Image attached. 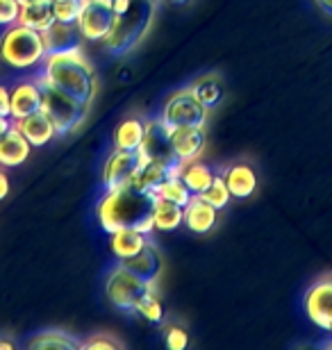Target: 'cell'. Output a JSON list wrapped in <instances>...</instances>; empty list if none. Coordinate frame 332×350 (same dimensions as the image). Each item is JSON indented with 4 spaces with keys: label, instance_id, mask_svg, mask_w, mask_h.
Listing matches in <instances>:
<instances>
[{
    "label": "cell",
    "instance_id": "6da1fadb",
    "mask_svg": "<svg viewBox=\"0 0 332 350\" xmlns=\"http://www.w3.org/2000/svg\"><path fill=\"white\" fill-rule=\"evenodd\" d=\"M153 207L155 193L128 182L116 189H105V196L96 205V219L107 234L121 228H134L144 234H151L155 230Z\"/></svg>",
    "mask_w": 332,
    "mask_h": 350
},
{
    "label": "cell",
    "instance_id": "7a4b0ae2",
    "mask_svg": "<svg viewBox=\"0 0 332 350\" xmlns=\"http://www.w3.org/2000/svg\"><path fill=\"white\" fill-rule=\"evenodd\" d=\"M39 82L64 91L84 105H91L98 89L94 66L82 55V48L66 53H48L44 68L39 73Z\"/></svg>",
    "mask_w": 332,
    "mask_h": 350
},
{
    "label": "cell",
    "instance_id": "3957f363",
    "mask_svg": "<svg viewBox=\"0 0 332 350\" xmlns=\"http://www.w3.org/2000/svg\"><path fill=\"white\" fill-rule=\"evenodd\" d=\"M155 3L157 0H130V5L123 12L114 14V25L105 39L110 53L125 55L134 46H139V41L151 30L155 18Z\"/></svg>",
    "mask_w": 332,
    "mask_h": 350
},
{
    "label": "cell",
    "instance_id": "277c9868",
    "mask_svg": "<svg viewBox=\"0 0 332 350\" xmlns=\"http://www.w3.org/2000/svg\"><path fill=\"white\" fill-rule=\"evenodd\" d=\"M48 55L46 34L23 23L5 27L0 34V59L12 68H32L44 64Z\"/></svg>",
    "mask_w": 332,
    "mask_h": 350
},
{
    "label": "cell",
    "instance_id": "5b68a950",
    "mask_svg": "<svg viewBox=\"0 0 332 350\" xmlns=\"http://www.w3.org/2000/svg\"><path fill=\"white\" fill-rule=\"evenodd\" d=\"M41 87H44V107L41 109L53 121L58 135H71V132H75L87 121L89 105L75 100L73 96H68L51 85H44V82H41Z\"/></svg>",
    "mask_w": 332,
    "mask_h": 350
},
{
    "label": "cell",
    "instance_id": "8992f818",
    "mask_svg": "<svg viewBox=\"0 0 332 350\" xmlns=\"http://www.w3.org/2000/svg\"><path fill=\"white\" fill-rule=\"evenodd\" d=\"M207 107L199 100L192 87L180 89L168 96V100L162 107L159 121L171 132L175 128H205L207 123Z\"/></svg>",
    "mask_w": 332,
    "mask_h": 350
},
{
    "label": "cell",
    "instance_id": "52a82bcc",
    "mask_svg": "<svg viewBox=\"0 0 332 350\" xmlns=\"http://www.w3.org/2000/svg\"><path fill=\"white\" fill-rule=\"evenodd\" d=\"M155 289L148 282H144L139 275H134L130 269L118 262L116 269H112L105 282V296L114 307L123 312H134V307L139 305V300L146 296L148 291Z\"/></svg>",
    "mask_w": 332,
    "mask_h": 350
},
{
    "label": "cell",
    "instance_id": "ba28073f",
    "mask_svg": "<svg viewBox=\"0 0 332 350\" xmlns=\"http://www.w3.org/2000/svg\"><path fill=\"white\" fill-rule=\"evenodd\" d=\"M114 25V3L112 0H82L77 16L84 41H105Z\"/></svg>",
    "mask_w": 332,
    "mask_h": 350
},
{
    "label": "cell",
    "instance_id": "9c48e42d",
    "mask_svg": "<svg viewBox=\"0 0 332 350\" xmlns=\"http://www.w3.org/2000/svg\"><path fill=\"white\" fill-rule=\"evenodd\" d=\"M139 164H141L139 150L114 148V152L107 157V162L103 166V187L116 189L121 185H128V182H132V175L137 173Z\"/></svg>",
    "mask_w": 332,
    "mask_h": 350
},
{
    "label": "cell",
    "instance_id": "30bf717a",
    "mask_svg": "<svg viewBox=\"0 0 332 350\" xmlns=\"http://www.w3.org/2000/svg\"><path fill=\"white\" fill-rule=\"evenodd\" d=\"M305 312L316 327L332 332V278L319 280V282L307 291Z\"/></svg>",
    "mask_w": 332,
    "mask_h": 350
},
{
    "label": "cell",
    "instance_id": "8fae6325",
    "mask_svg": "<svg viewBox=\"0 0 332 350\" xmlns=\"http://www.w3.org/2000/svg\"><path fill=\"white\" fill-rule=\"evenodd\" d=\"M139 155L141 159H157V162L178 164L171 148V132L166 130V125L159 118L146 123V139L139 148Z\"/></svg>",
    "mask_w": 332,
    "mask_h": 350
},
{
    "label": "cell",
    "instance_id": "7c38bea8",
    "mask_svg": "<svg viewBox=\"0 0 332 350\" xmlns=\"http://www.w3.org/2000/svg\"><path fill=\"white\" fill-rule=\"evenodd\" d=\"M207 146L205 128H175L171 130V148L178 162H192L199 159Z\"/></svg>",
    "mask_w": 332,
    "mask_h": 350
},
{
    "label": "cell",
    "instance_id": "4fadbf2b",
    "mask_svg": "<svg viewBox=\"0 0 332 350\" xmlns=\"http://www.w3.org/2000/svg\"><path fill=\"white\" fill-rule=\"evenodd\" d=\"M44 107V87H41L39 80H27V82H18L16 87L12 89V116L23 118L30 116L34 111H39Z\"/></svg>",
    "mask_w": 332,
    "mask_h": 350
},
{
    "label": "cell",
    "instance_id": "5bb4252c",
    "mask_svg": "<svg viewBox=\"0 0 332 350\" xmlns=\"http://www.w3.org/2000/svg\"><path fill=\"white\" fill-rule=\"evenodd\" d=\"M16 128L21 130L27 142H30L32 148H44L53 142V137H58V130H55L53 121L48 118L44 109L34 111L30 116H23L16 121Z\"/></svg>",
    "mask_w": 332,
    "mask_h": 350
},
{
    "label": "cell",
    "instance_id": "9a60e30c",
    "mask_svg": "<svg viewBox=\"0 0 332 350\" xmlns=\"http://www.w3.org/2000/svg\"><path fill=\"white\" fill-rule=\"evenodd\" d=\"M180 169L182 162L166 164V162H157V159H141L137 173L132 175V185L144 189V191H155L166 178L180 175Z\"/></svg>",
    "mask_w": 332,
    "mask_h": 350
},
{
    "label": "cell",
    "instance_id": "2e32d148",
    "mask_svg": "<svg viewBox=\"0 0 332 350\" xmlns=\"http://www.w3.org/2000/svg\"><path fill=\"white\" fill-rule=\"evenodd\" d=\"M32 146L30 142L21 135V130L14 125L10 132L0 137V166L3 169H16V166L25 164L30 157Z\"/></svg>",
    "mask_w": 332,
    "mask_h": 350
},
{
    "label": "cell",
    "instance_id": "e0dca14e",
    "mask_svg": "<svg viewBox=\"0 0 332 350\" xmlns=\"http://www.w3.org/2000/svg\"><path fill=\"white\" fill-rule=\"evenodd\" d=\"M44 34H46L48 53L80 51L82 41H84L77 23H62V21H55V23L48 27Z\"/></svg>",
    "mask_w": 332,
    "mask_h": 350
},
{
    "label": "cell",
    "instance_id": "ac0fdd59",
    "mask_svg": "<svg viewBox=\"0 0 332 350\" xmlns=\"http://www.w3.org/2000/svg\"><path fill=\"white\" fill-rule=\"evenodd\" d=\"M121 264L125 266V269H130L134 275H139L144 282L151 284V286H155V282H157V278L162 273V257L157 253V248H155L151 241L146 243V248L141 250V253L130 257V260H121Z\"/></svg>",
    "mask_w": 332,
    "mask_h": 350
},
{
    "label": "cell",
    "instance_id": "d6986e66",
    "mask_svg": "<svg viewBox=\"0 0 332 350\" xmlns=\"http://www.w3.org/2000/svg\"><path fill=\"white\" fill-rule=\"evenodd\" d=\"M218 209L212 207L203 196H194L185 205V226L196 234H207L216 226Z\"/></svg>",
    "mask_w": 332,
    "mask_h": 350
},
{
    "label": "cell",
    "instance_id": "ffe728a7",
    "mask_svg": "<svg viewBox=\"0 0 332 350\" xmlns=\"http://www.w3.org/2000/svg\"><path fill=\"white\" fill-rule=\"evenodd\" d=\"M18 23L32 27V30L46 32L55 23L53 0H25V3H21Z\"/></svg>",
    "mask_w": 332,
    "mask_h": 350
},
{
    "label": "cell",
    "instance_id": "44dd1931",
    "mask_svg": "<svg viewBox=\"0 0 332 350\" xmlns=\"http://www.w3.org/2000/svg\"><path fill=\"white\" fill-rule=\"evenodd\" d=\"M110 237H112L110 248L118 262L130 260V257L141 253V250L146 248V243L151 241L148 234L139 232V230H134V228H121V230H116V232H112Z\"/></svg>",
    "mask_w": 332,
    "mask_h": 350
},
{
    "label": "cell",
    "instance_id": "7402d4cb",
    "mask_svg": "<svg viewBox=\"0 0 332 350\" xmlns=\"http://www.w3.org/2000/svg\"><path fill=\"white\" fill-rule=\"evenodd\" d=\"M225 185H228L232 198H248L257 189V175L248 164H232L223 173Z\"/></svg>",
    "mask_w": 332,
    "mask_h": 350
},
{
    "label": "cell",
    "instance_id": "603a6c76",
    "mask_svg": "<svg viewBox=\"0 0 332 350\" xmlns=\"http://www.w3.org/2000/svg\"><path fill=\"white\" fill-rule=\"evenodd\" d=\"M146 123L148 121H144V118H139V116H130L118 123V128L114 130V148L139 150L146 139Z\"/></svg>",
    "mask_w": 332,
    "mask_h": 350
},
{
    "label": "cell",
    "instance_id": "cb8c5ba5",
    "mask_svg": "<svg viewBox=\"0 0 332 350\" xmlns=\"http://www.w3.org/2000/svg\"><path fill=\"white\" fill-rule=\"evenodd\" d=\"M153 223H155V230H162V232L178 230L180 226H185V207L178 205V202H171L166 198H157V196H155Z\"/></svg>",
    "mask_w": 332,
    "mask_h": 350
},
{
    "label": "cell",
    "instance_id": "d4e9b609",
    "mask_svg": "<svg viewBox=\"0 0 332 350\" xmlns=\"http://www.w3.org/2000/svg\"><path fill=\"white\" fill-rule=\"evenodd\" d=\"M216 173L209 169L207 164L199 162V159H192V162H182L180 169V180L189 187V191L194 196H201L205 189H207L212 182H214Z\"/></svg>",
    "mask_w": 332,
    "mask_h": 350
},
{
    "label": "cell",
    "instance_id": "484cf974",
    "mask_svg": "<svg viewBox=\"0 0 332 350\" xmlns=\"http://www.w3.org/2000/svg\"><path fill=\"white\" fill-rule=\"evenodd\" d=\"M192 91L199 96V100L205 105L207 109H214L218 105L223 103L225 98V89H223V82L218 75H203L192 85Z\"/></svg>",
    "mask_w": 332,
    "mask_h": 350
},
{
    "label": "cell",
    "instance_id": "4316f807",
    "mask_svg": "<svg viewBox=\"0 0 332 350\" xmlns=\"http://www.w3.org/2000/svg\"><path fill=\"white\" fill-rule=\"evenodd\" d=\"M30 348H41V350H77L82 348L80 341H75L71 334L62 332V330H48V332H41L39 337H32L30 344H27Z\"/></svg>",
    "mask_w": 332,
    "mask_h": 350
},
{
    "label": "cell",
    "instance_id": "83f0119b",
    "mask_svg": "<svg viewBox=\"0 0 332 350\" xmlns=\"http://www.w3.org/2000/svg\"><path fill=\"white\" fill-rule=\"evenodd\" d=\"M153 193L157 196V198H166L171 202H178V205H182V207L194 198V193L189 191V187L180 180V175H171V178H166Z\"/></svg>",
    "mask_w": 332,
    "mask_h": 350
},
{
    "label": "cell",
    "instance_id": "f1b7e54d",
    "mask_svg": "<svg viewBox=\"0 0 332 350\" xmlns=\"http://www.w3.org/2000/svg\"><path fill=\"white\" fill-rule=\"evenodd\" d=\"M205 200L209 202L212 207H216L218 212H221L223 207H228V202H230V198H232V193H230V189H228V185H225V178L221 173H216V178H214V182L205 189V191L201 193Z\"/></svg>",
    "mask_w": 332,
    "mask_h": 350
},
{
    "label": "cell",
    "instance_id": "f546056e",
    "mask_svg": "<svg viewBox=\"0 0 332 350\" xmlns=\"http://www.w3.org/2000/svg\"><path fill=\"white\" fill-rule=\"evenodd\" d=\"M134 312H137L141 319H146L148 323H162V319H164V310H162V303H159L155 289H151L139 300V305L134 307Z\"/></svg>",
    "mask_w": 332,
    "mask_h": 350
},
{
    "label": "cell",
    "instance_id": "4dcf8cb0",
    "mask_svg": "<svg viewBox=\"0 0 332 350\" xmlns=\"http://www.w3.org/2000/svg\"><path fill=\"white\" fill-rule=\"evenodd\" d=\"M80 10L82 0H53L55 21H62V23H77Z\"/></svg>",
    "mask_w": 332,
    "mask_h": 350
},
{
    "label": "cell",
    "instance_id": "1f68e13d",
    "mask_svg": "<svg viewBox=\"0 0 332 350\" xmlns=\"http://www.w3.org/2000/svg\"><path fill=\"white\" fill-rule=\"evenodd\" d=\"M21 3L18 0H0V27H10L18 23Z\"/></svg>",
    "mask_w": 332,
    "mask_h": 350
},
{
    "label": "cell",
    "instance_id": "d6a6232c",
    "mask_svg": "<svg viewBox=\"0 0 332 350\" xmlns=\"http://www.w3.org/2000/svg\"><path fill=\"white\" fill-rule=\"evenodd\" d=\"M164 341L171 350H185L189 346V332L185 330V327H178V325L168 327Z\"/></svg>",
    "mask_w": 332,
    "mask_h": 350
},
{
    "label": "cell",
    "instance_id": "836d02e7",
    "mask_svg": "<svg viewBox=\"0 0 332 350\" xmlns=\"http://www.w3.org/2000/svg\"><path fill=\"white\" fill-rule=\"evenodd\" d=\"M82 348H89V350H118L121 344L114 339H107V337H96V339H89L87 344H82Z\"/></svg>",
    "mask_w": 332,
    "mask_h": 350
},
{
    "label": "cell",
    "instance_id": "e575fe53",
    "mask_svg": "<svg viewBox=\"0 0 332 350\" xmlns=\"http://www.w3.org/2000/svg\"><path fill=\"white\" fill-rule=\"evenodd\" d=\"M0 116H12V89L0 85Z\"/></svg>",
    "mask_w": 332,
    "mask_h": 350
},
{
    "label": "cell",
    "instance_id": "d590c367",
    "mask_svg": "<svg viewBox=\"0 0 332 350\" xmlns=\"http://www.w3.org/2000/svg\"><path fill=\"white\" fill-rule=\"evenodd\" d=\"M14 125H16V118L14 116H0V137H3L5 132H10Z\"/></svg>",
    "mask_w": 332,
    "mask_h": 350
},
{
    "label": "cell",
    "instance_id": "8d00e7d4",
    "mask_svg": "<svg viewBox=\"0 0 332 350\" xmlns=\"http://www.w3.org/2000/svg\"><path fill=\"white\" fill-rule=\"evenodd\" d=\"M7 193H10V178L5 171H0V200H5Z\"/></svg>",
    "mask_w": 332,
    "mask_h": 350
},
{
    "label": "cell",
    "instance_id": "74e56055",
    "mask_svg": "<svg viewBox=\"0 0 332 350\" xmlns=\"http://www.w3.org/2000/svg\"><path fill=\"white\" fill-rule=\"evenodd\" d=\"M316 5H319L323 12L330 14V16H332V0H316Z\"/></svg>",
    "mask_w": 332,
    "mask_h": 350
},
{
    "label": "cell",
    "instance_id": "f35d334b",
    "mask_svg": "<svg viewBox=\"0 0 332 350\" xmlns=\"http://www.w3.org/2000/svg\"><path fill=\"white\" fill-rule=\"evenodd\" d=\"M0 350H14L12 341H0Z\"/></svg>",
    "mask_w": 332,
    "mask_h": 350
},
{
    "label": "cell",
    "instance_id": "ab89813d",
    "mask_svg": "<svg viewBox=\"0 0 332 350\" xmlns=\"http://www.w3.org/2000/svg\"><path fill=\"white\" fill-rule=\"evenodd\" d=\"M173 3H187V0H173Z\"/></svg>",
    "mask_w": 332,
    "mask_h": 350
},
{
    "label": "cell",
    "instance_id": "60d3db41",
    "mask_svg": "<svg viewBox=\"0 0 332 350\" xmlns=\"http://www.w3.org/2000/svg\"><path fill=\"white\" fill-rule=\"evenodd\" d=\"M18 3H25V0H18Z\"/></svg>",
    "mask_w": 332,
    "mask_h": 350
}]
</instances>
